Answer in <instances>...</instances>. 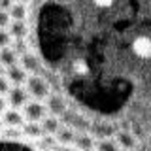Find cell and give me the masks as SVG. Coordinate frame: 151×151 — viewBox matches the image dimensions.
<instances>
[{
    "label": "cell",
    "mask_w": 151,
    "mask_h": 151,
    "mask_svg": "<svg viewBox=\"0 0 151 151\" xmlns=\"http://www.w3.org/2000/svg\"><path fill=\"white\" fill-rule=\"evenodd\" d=\"M25 91H27L28 96H32L34 100L42 102L44 98L49 96V83H47L42 76H38V74L28 76L27 81H25Z\"/></svg>",
    "instance_id": "1"
},
{
    "label": "cell",
    "mask_w": 151,
    "mask_h": 151,
    "mask_svg": "<svg viewBox=\"0 0 151 151\" xmlns=\"http://www.w3.org/2000/svg\"><path fill=\"white\" fill-rule=\"evenodd\" d=\"M23 119L27 123H40L45 117V106L38 100H28L23 106Z\"/></svg>",
    "instance_id": "2"
},
{
    "label": "cell",
    "mask_w": 151,
    "mask_h": 151,
    "mask_svg": "<svg viewBox=\"0 0 151 151\" xmlns=\"http://www.w3.org/2000/svg\"><path fill=\"white\" fill-rule=\"evenodd\" d=\"M6 102L9 106V110H19L28 102V94L25 91V87H12L9 93L6 94Z\"/></svg>",
    "instance_id": "3"
},
{
    "label": "cell",
    "mask_w": 151,
    "mask_h": 151,
    "mask_svg": "<svg viewBox=\"0 0 151 151\" xmlns=\"http://www.w3.org/2000/svg\"><path fill=\"white\" fill-rule=\"evenodd\" d=\"M2 123H4V127L6 129H21L23 127V123H25V119H23V113L19 111V110H8L2 113Z\"/></svg>",
    "instance_id": "4"
},
{
    "label": "cell",
    "mask_w": 151,
    "mask_h": 151,
    "mask_svg": "<svg viewBox=\"0 0 151 151\" xmlns=\"http://www.w3.org/2000/svg\"><path fill=\"white\" fill-rule=\"evenodd\" d=\"M6 79L9 81V85H13V87H23L27 81V78H28V74L25 72V70L21 68V66H12V68H8L6 70Z\"/></svg>",
    "instance_id": "5"
},
{
    "label": "cell",
    "mask_w": 151,
    "mask_h": 151,
    "mask_svg": "<svg viewBox=\"0 0 151 151\" xmlns=\"http://www.w3.org/2000/svg\"><path fill=\"white\" fill-rule=\"evenodd\" d=\"M19 66L28 74V76H34L38 70H40V59L34 55V53H25L23 57H19Z\"/></svg>",
    "instance_id": "6"
},
{
    "label": "cell",
    "mask_w": 151,
    "mask_h": 151,
    "mask_svg": "<svg viewBox=\"0 0 151 151\" xmlns=\"http://www.w3.org/2000/svg\"><path fill=\"white\" fill-rule=\"evenodd\" d=\"M132 51L140 57V59H151V38L140 36L132 44Z\"/></svg>",
    "instance_id": "7"
},
{
    "label": "cell",
    "mask_w": 151,
    "mask_h": 151,
    "mask_svg": "<svg viewBox=\"0 0 151 151\" xmlns=\"http://www.w3.org/2000/svg\"><path fill=\"white\" fill-rule=\"evenodd\" d=\"M45 111H49L53 117H59L64 111V100L60 98V94H49L45 98Z\"/></svg>",
    "instance_id": "8"
},
{
    "label": "cell",
    "mask_w": 151,
    "mask_h": 151,
    "mask_svg": "<svg viewBox=\"0 0 151 151\" xmlns=\"http://www.w3.org/2000/svg\"><path fill=\"white\" fill-rule=\"evenodd\" d=\"M115 145L117 147H121L119 151H132L136 149V145H138V142H136V138L130 134V132H117L115 136Z\"/></svg>",
    "instance_id": "9"
},
{
    "label": "cell",
    "mask_w": 151,
    "mask_h": 151,
    "mask_svg": "<svg viewBox=\"0 0 151 151\" xmlns=\"http://www.w3.org/2000/svg\"><path fill=\"white\" fill-rule=\"evenodd\" d=\"M40 129H42V134L44 136H55L60 129V121L59 117H53V115H45L44 119L40 121Z\"/></svg>",
    "instance_id": "10"
},
{
    "label": "cell",
    "mask_w": 151,
    "mask_h": 151,
    "mask_svg": "<svg viewBox=\"0 0 151 151\" xmlns=\"http://www.w3.org/2000/svg\"><path fill=\"white\" fill-rule=\"evenodd\" d=\"M8 32H9V36H12V40H25L28 36L27 21H12L8 25Z\"/></svg>",
    "instance_id": "11"
},
{
    "label": "cell",
    "mask_w": 151,
    "mask_h": 151,
    "mask_svg": "<svg viewBox=\"0 0 151 151\" xmlns=\"http://www.w3.org/2000/svg\"><path fill=\"white\" fill-rule=\"evenodd\" d=\"M0 64L4 66V70H8V68H12V66L19 64V57H17V53L12 49V47H4V49H0Z\"/></svg>",
    "instance_id": "12"
},
{
    "label": "cell",
    "mask_w": 151,
    "mask_h": 151,
    "mask_svg": "<svg viewBox=\"0 0 151 151\" xmlns=\"http://www.w3.org/2000/svg\"><path fill=\"white\" fill-rule=\"evenodd\" d=\"M21 136H27V138H34V140H40L42 136V129H40V123H23L21 129Z\"/></svg>",
    "instance_id": "13"
},
{
    "label": "cell",
    "mask_w": 151,
    "mask_h": 151,
    "mask_svg": "<svg viewBox=\"0 0 151 151\" xmlns=\"http://www.w3.org/2000/svg\"><path fill=\"white\" fill-rule=\"evenodd\" d=\"M76 151H94V140L91 134H79L74 140Z\"/></svg>",
    "instance_id": "14"
},
{
    "label": "cell",
    "mask_w": 151,
    "mask_h": 151,
    "mask_svg": "<svg viewBox=\"0 0 151 151\" xmlns=\"http://www.w3.org/2000/svg\"><path fill=\"white\" fill-rule=\"evenodd\" d=\"M8 15L12 21H25L27 19V4L12 2V8L8 9Z\"/></svg>",
    "instance_id": "15"
},
{
    "label": "cell",
    "mask_w": 151,
    "mask_h": 151,
    "mask_svg": "<svg viewBox=\"0 0 151 151\" xmlns=\"http://www.w3.org/2000/svg\"><path fill=\"white\" fill-rule=\"evenodd\" d=\"M53 138H55L57 144H63V145H74L76 134H74V132L70 130V129H63V127H60L59 132H57Z\"/></svg>",
    "instance_id": "16"
},
{
    "label": "cell",
    "mask_w": 151,
    "mask_h": 151,
    "mask_svg": "<svg viewBox=\"0 0 151 151\" xmlns=\"http://www.w3.org/2000/svg\"><path fill=\"white\" fill-rule=\"evenodd\" d=\"M9 47L17 53V57H23L25 53H28V42H27V38H25V40H13Z\"/></svg>",
    "instance_id": "17"
},
{
    "label": "cell",
    "mask_w": 151,
    "mask_h": 151,
    "mask_svg": "<svg viewBox=\"0 0 151 151\" xmlns=\"http://www.w3.org/2000/svg\"><path fill=\"white\" fill-rule=\"evenodd\" d=\"M94 149L96 151H119L115 142H111V140H100L98 144H94Z\"/></svg>",
    "instance_id": "18"
},
{
    "label": "cell",
    "mask_w": 151,
    "mask_h": 151,
    "mask_svg": "<svg viewBox=\"0 0 151 151\" xmlns=\"http://www.w3.org/2000/svg\"><path fill=\"white\" fill-rule=\"evenodd\" d=\"M72 70H74V72L78 74V76H85V74L89 72V66H87V63H85V60L79 59V60H74Z\"/></svg>",
    "instance_id": "19"
},
{
    "label": "cell",
    "mask_w": 151,
    "mask_h": 151,
    "mask_svg": "<svg viewBox=\"0 0 151 151\" xmlns=\"http://www.w3.org/2000/svg\"><path fill=\"white\" fill-rule=\"evenodd\" d=\"M12 36H9L8 28H0V49H4V47H9L12 45Z\"/></svg>",
    "instance_id": "20"
},
{
    "label": "cell",
    "mask_w": 151,
    "mask_h": 151,
    "mask_svg": "<svg viewBox=\"0 0 151 151\" xmlns=\"http://www.w3.org/2000/svg\"><path fill=\"white\" fill-rule=\"evenodd\" d=\"M9 89H12V85H9V81L6 79V76H2V78H0V96H6L9 93Z\"/></svg>",
    "instance_id": "21"
},
{
    "label": "cell",
    "mask_w": 151,
    "mask_h": 151,
    "mask_svg": "<svg viewBox=\"0 0 151 151\" xmlns=\"http://www.w3.org/2000/svg\"><path fill=\"white\" fill-rule=\"evenodd\" d=\"M9 23H12V19H9L8 12H2V9H0V28H8Z\"/></svg>",
    "instance_id": "22"
},
{
    "label": "cell",
    "mask_w": 151,
    "mask_h": 151,
    "mask_svg": "<svg viewBox=\"0 0 151 151\" xmlns=\"http://www.w3.org/2000/svg\"><path fill=\"white\" fill-rule=\"evenodd\" d=\"M6 110H8V102H6L4 96H0V113H4Z\"/></svg>",
    "instance_id": "23"
},
{
    "label": "cell",
    "mask_w": 151,
    "mask_h": 151,
    "mask_svg": "<svg viewBox=\"0 0 151 151\" xmlns=\"http://www.w3.org/2000/svg\"><path fill=\"white\" fill-rule=\"evenodd\" d=\"M94 6L96 8H110V6H113V2H110V0H106V2H94Z\"/></svg>",
    "instance_id": "24"
},
{
    "label": "cell",
    "mask_w": 151,
    "mask_h": 151,
    "mask_svg": "<svg viewBox=\"0 0 151 151\" xmlns=\"http://www.w3.org/2000/svg\"><path fill=\"white\" fill-rule=\"evenodd\" d=\"M4 74H6V70H4V66H2V64H0V78H2V76H4Z\"/></svg>",
    "instance_id": "25"
},
{
    "label": "cell",
    "mask_w": 151,
    "mask_h": 151,
    "mask_svg": "<svg viewBox=\"0 0 151 151\" xmlns=\"http://www.w3.org/2000/svg\"><path fill=\"white\" fill-rule=\"evenodd\" d=\"M4 130V123H2V119H0V132Z\"/></svg>",
    "instance_id": "26"
}]
</instances>
